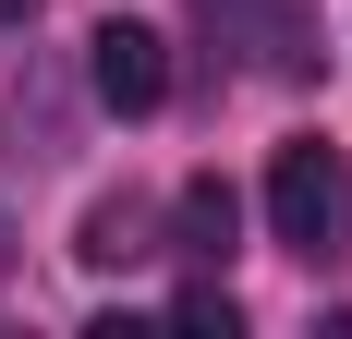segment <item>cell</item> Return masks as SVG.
<instances>
[{
  "mask_svg": "<svg viewBox=\"0 0 352 339\" xmlns=\"http://www.w3.org/2000/svg\"><path fill=\"white\" fill-rule=\"evenodd\" d=\"M231 231H243V194H231L219 170H195V182L170 194V242L195 255V267H219V255H231Z\"/></svg>",
  "mask_w": 352,
  "mask_h": 339,
  "instance_id": "cell-4",
  "label": "cell"
},
{
  "mask_svg": "<svg viewBox=\"0 0 352 339\" xmlns=\"http://www.w3.org/2000/svg\"><path fill=\"white\" fill-rule=\"evenodd\" d=\"M73 255H85V267H134V255H158V218H146V194H98L85 206V231H73Z\"/></svg>",
  "mask_w": 352,
  "mask_h": 339,
  "instance_id": "cell-5",
  "label": "cell"
},
{
  "mask_svg": "<svg viewBox=\"0 0 352 339\" xmlns=\"http://www.w3.org/2000/svg\"><path fill=\"white\" fill-rule=\"evenodd\" d=\"M85 85H98V109H122V121H146V109L170 97V36H146L109 12L98 36H85Z\"/></svg>",
  "mask_w": 352,
  "mask_h": 339,
  "instance_id": "cell-3",
  "label": "cell"
},
{
  "mask_svg": "<svg viewBox=\"0 0 352 339\" xmlns=\"http://www.w3.org/2000/svg\"><path fill=\"white\" fill-rule=\"evenodd\" d=\"M267 231H280L304 267H328L352 242V158L328 134H292L280 158H267Z\"/></svg>",
  "mask_w": 352,
  "mask_h": 339,
  "instance_id": "cell-1",
  "label": "cell"
},
{
  "mask_svg": "<svg viewBox=\"0 0 352 339\" xmlns=\"http://www.w3.org/2000/svg\"><path fill=\"white\" fill-rule=\"evenodd\" d=\"M0 279H12V218H0Z\"/></svg>",
  "mask_w": 352,
  "mask_h": 339,
  "instance_id": "cell-7",
  "label": "cell"
},
{
  "mask_svg": "<svg viewBox=\"0 0 352 339\" xmlns=\"http://www.w3.org/2000/svg\"><path fill=\"white\" fill-rule=\"evenodd\" d=\"M195 25L219 49H243V73H267V85H304L316 73V12L304 0H195Z\"/></svg>",
  "mask_w": 352,
  "mask_h": 339,
  "instance_id": "cell-2",
  "label": "cell"
},
{
  "mask_svg": "<svg viewBox=\"0 0 352 339\" xmlns=\"http://www.w3.org/2000/svg\"><path fill=\"white\" fill-rule=\"evenodd\" d=\"M170 327H219V339H231V327H243V303H231L219 279H195V291H182V303H170Z\"/></svg>",
  "mask_w": 352,
  "mask_h": 339,
  "instance_id": "cell-6",
  "label": "cell"
}]
</instances>
